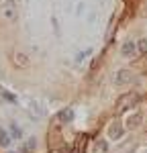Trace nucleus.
Returning <instances> with one entry per match:
<instances>
[{"mask_svg":"<svg viewBox=\"0 0 147 153\" xmlns=\"http://www.w3.org/2000/svg\"><path fill=\"white\" fill-rule=\"evenodd\" d=\"M139 123H141V114H139V112H137V114H131V117L127 118V125H129V127H137Z\"/></svg>","mask_w":147,"mask_h":153,"instance_id":"nucleus-7","label":"nucleus"},{"mask_svg":"<svg viewBox=\"0 0 147 153\" xmlns=\"http://www.w3.org/2000/svg\"><path fill=\"white\" fill-rule=\"evenodd\" d=\"M121 53L125 55V57H127V55H133V53H135V43H133V41H127V43H122Z\"/></svg>","mask_w":147,"mask_h":153,"instance_id":"nucleus-4","label":"nucleus"},{"mask_svg":"<svg viewBox=\"0 0 147 153\" xmlns=\"http://www.w3.org/2000/svg\"><path fill=\"white\" fill-rule=\"evenodd\" d=\"M72 153H78V151H72Z\"/></svg>","mask_w":147,"mask_h":153,"instance_id":"nucleus-12","label":"nucleus"},{"mask_svg":"<svg viewBox=\"0 0 147 153\" xmlns=\"http://www.w3.org/2000/svg\"><path fill=\"white\" fill-rule=\"evenodd\" d=\"M137 102H139V96H137V94H125V96H121L119 102H117V112H125L127 108H133Z\"/></svg>","mask_w":147,"mask_h":153,"instance_id":"nucleus-1","label":"nucleus"},{"mask_svg":"<svg viewBox=\"0 0 147 153\" xmlns=\"http://www.w3.org/2000/svg\"><path fill=\"white\" fill-rule=\"evenodd\" d=\"M139 49H141V53H147V39L139 41Z\"/></svg>","mask_w":147,"mask_h":153,"instance_id":"nucleus-10","label":"nucleus"},{"mask_svg":"<svg viewBox=\"0 0 147 153\" xmlns=\"http://www.w3.org/2000/svg\"><path fill=\"white\" fill-rule=\"evenodd\" d=\"M94 153H108V145L104 141H96L94 143Z\"/></svg>","mask_w":147,"mask_h":153,"instance_id":"nucleus-6","label":"nucleus"},{"mask_svg":"<svg viewBox=\"0 0 147 153\" xmlns=\"http://www.w3.org/2000/svg\"><path fill=\"white\" fill-rule=\"evenodd\" d=\"M10 145V139H8V135L4 133V129H0V147H8Z\"/></svg>","mask_w":147,"mask_h":153,"instance_id":"nucleus-8","label":"nucleus"},{"mask_svg":"<svg viewBox=\"0 0 147 153\" xmlns=\"http://www.w3.org/2000/svg\"><path fill=\"white\" fill-rule=\"evenodd\" d=\"M108 137L112 139V141H117V139L122 137V127L119 125V123H112V125L108 127Z\"/></svg>","mask_w":147,"mask_h":153,"instance_id":"nucleus-3","label":"nucleus"},{"mask_svg":"<svg viewBox=\"0 0 147 153\" xmlns=\"http://www.w3.org/2000/svg\"><path fill=\"white\" fill-rule=\"evenodd\" d=\"M59 120H61V123H72V120H74V110H72V108L61 110V112H59Z\"/></svg>","mask_w":147,"mask_h":153,"instance_id":"nucleus-5","label":"nucleus"},{"mask_svg":"<svg viewBox=\"0 0 147 153\" xmlns=\"http://www.w3.org/2000/svg\"><path fill=\"white\" fill-rule=\"evenodd\" d=\"M127 82H133V74H131L129 70H121L119 74H117L114 84H117V86H122V84H127Z\"/></svg>","mask_w":147,"mask_h":153,"instance_id":"nucleus-2","label":"nucleus"},{"mask_svg":"<svg viewBox=\"0 0 147 153\" xmlns=\"http://www.w3.org/2000/svg\"><path fill=\"white\" fill-rule=\"evenodd\" d=\"M10 133H12V137H16V139H19L21 135H23V133H21V129H19V127H16L14 123H12V125H10Z\"/></svg>","mask_w":147,"mask_h":153,"instance_id":"nucleus-9","label":"nucleus"},{"mask_svg":"<svg viewBox=\"0 0 147 153\" xmlns=\"http://www.w3.org/2000/svg\"><path fill=\"white\" fill-rule=\"evenodd\" d=\"M29 149H35V139L27 141V147H24V151H29Z\"/></svg>","mask_w":147,"mask_h":153,"instance_id":"nucleus-11","label":"nucleus"}]
</instances>
